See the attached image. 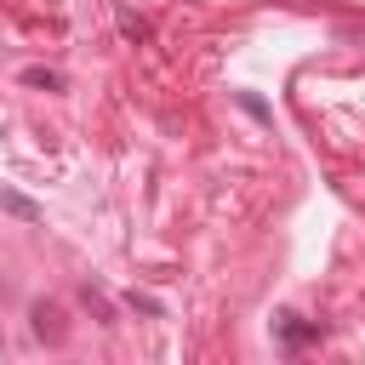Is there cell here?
I'll return each mask as SVG.
<instances>
[{
    "label": "cell",
    "mask_w": 365,
    "mask_h": 365,
    "mask_svg": "<svg viewBox=\"0 0 365 365\" xmlns=\"http://www.w3.org/2000/svg\"><path fill=\"white\" fill-rule=\"evenodd\" d=\"M319 336V319H302V314H279V342L285 348H302Z\"/></svg>",
    "instance_id": "cell-1"
},
{
    "label": "cell",
    "mask_w": 365,
    "mask_h": 365,
    "mask_svg": "<svg viewBox=\"0 0 365 365\" xmlns=\"http://www.w3.org/2000/svg\"><path fill=\"white\" fill-rule=\"evenodd\" d=\"M0 211H11V217H23V222H40V205L23 200V194H11V188H0Z\"/></svg>",
    "instance_id": "cell-2"
},
{
    "label": "cell",
    "mask_w": 365,
    "mask_h": 365,
    "mask_svg": "<svg viewBox=\"0 0 365 365\" xmlns=\"http://www.w3.org/2000/svg\"><path fill=\"white\" fill-rule=\"evenodd\" d=\"M57 319H63V314H57L51 302H34V331H40V336H51V342H63V325H57Z\"/></svg>",
    "instance_id": "cell-3"
},
{
    "label": "cell",
    "mask_w": 365,
    "mask_h": 365,
    "mask_svg": "<svg viewBox=\"0 0 365 365\" xmlns=\"http://www.w3.org/2000/svg\"><path fill=\"white\" fill-rule=\"evenodd\" d=\"M120 34H125V40H137V46H143V40H148V34H154V29H148V17H137V11H125V6H120Z\"/></svg>",
    "instance_id": "cell-4"
},
{
    "label": "cell",
    "mask_w": 365,
    "mask_h": 365,
    "mask_svg": "<svg viewBox=\"0 0 365 365\" xmlns=\"http://www.w3.org/2000/svg\"><path fill=\"white\" fill-rule=\"evenodd\" d=\"M23 86H34V91H63V74H57V68H23Z\"/></svg>",
    "instance_id": "cell-5"
},
{
    "label": "cell",
    "mask_w": 365,
    "mask_h": 365,
    "mask_svg": "<svg viewBox=\"0 0 365 365\" xmlns=\"http://www.w3.org/2000/svg\"><path fill=\"white\" fill-rule=\"evenodd\" d=\"M125 308H137V314H148V319H160V314H165V308H160L148 291H125Z\"/></svg>",
    "instance_id": "cell-6"
},
{
    "label": "cell",
    "mask_w": 365,
    "mask_h": 365,
    "mask_svg": "<svg viewBox=\"0 0 365 365\" xmlns=\"http://www.w3.org/2000/svg\"><path fill=\"white\" fill-rule=\"evenodd\" d=\"M80 302H86V308H91V314H97L103 325L114 319V314H108V302H103V291H91V285H80Z\"/></svg>",
    "instance_id": "cell-7"
}]
</instances>
